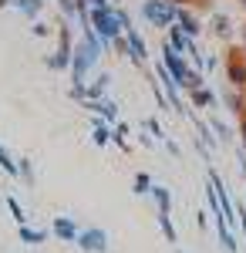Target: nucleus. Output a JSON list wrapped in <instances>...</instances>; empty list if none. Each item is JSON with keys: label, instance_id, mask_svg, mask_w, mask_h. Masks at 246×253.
I'll use <instances>...</instances> for the list:
<instances>
[{"label": "nucleus", "instance_id": "f257e3e1", "mask_svg": "<svg viewBox=\"0 0 246 253\" xmlns=\"http://www.w3.org/2000/svg\"><path fill=\"white\" fill-rule=\"evenodd\" d=\"M88 17H91V27L98 31V38L105 41V44H112L118 34H125V31H122V20L115 17L112 7H95V10H91Z\"/></svg>", "mask_w": 246, "mask_h": 253}, {"label": "nucleus", "instance_id": "f03ea898", "mask_svg": "<svg viewBox=\"0 0 246 253\" xmlns=\"http://www.w3.org/2000/svg\"><path fill=\"white\" fill-rule=\"evenodd\" d=\"M142 14H145L149 24H155V27L162 31V27H169V24L179 20V7H175L172 0H145V3H142Z\"/></svg>", "mask_w": 246, "mask_h": 253}, {"label": "nucleus", "instance_id": "7ed1b4c3", "mask_svg": "<svg viewBox=\"0 0 246 253\" xmlns=\"http://www.w3.org/2000/svg\"><path fill=\"white\" fill-rule=\"evenodd\" d=\"M78 247L88 253H108V233L105 230H81L78 233Z\"/></svg>", "mask_w": 246, "mask_h": 253}, {"label": "nucleus", "instance_id": "20e7f679", "mask_svg": "<svg viewBox=\"0 0 246 253\" xmlns=\"http://www.w3.org/2000/svg\"><path fill=\"white\" fill-rule=\"evenodd\" d=\"M229 81H233V84H246V58H243V51H233V54H229Z\"/></svg>", "mask_w": 246, "mask_h": 253}, {"label": "nucleus", "instance_id": "39448f33", "mask_svg": "<svg viewBox=\"0 0 246 253\" xmlns=\"http://www.w3.org/2000/svg\"><path fill=\"white\" fill-rule=\"evenodd\" d=\"M84 108H91L95 115H101L108 125H115V122H118V105H115V101H105V98H101V101H88Z\"/></svg>", "mask_w": 246, "mask_h": 253}, {"label": "nucleus", "instance_id": "423d86ee", "mask_svg": "<svg viewBox=\"0 0 246 253\" xmlns=\"http://www.w3.org/2000/svg\"><path fill=\"white\" fill-rule=\"evenodd\" d=\"M125 38H128V47H132V58H135V64H142V61L149 58V47H145L142 34H138V31H125Z\"/></svg>", "mask_w": 246, "mask_h": 253}, {"label": "nucleus", "instance_id": "0eeeda50", "mask_svg": "<svg viewBox=\"0 0 246 253\" xmlns=\"http://www.w3.org/2000/svg\"><path fill=\"white\" fill-rule=\"evenodd\" d=\"M169 44L175 47V51H182V54L189 51V44H192V38L179 27V20H175V27H169Z\"/></svg>", "mask_w": 246, "mask_h": 253}, {"label": "nucleus", "instance_id": "6e6552de", "mask_svg": "<svg viewBox=\"0 0 246 253\" xmlns=\"http://www.w3.org/2000/svg\"><path fill=\"white\" fill-rule=\"evenodd\" d=\"M108 84H112V75H98V78H95V84H88V88H84L88 101H101V95L108 91Z\"/></svg>", "mask_w": 246, "mask_h": 253}, {"label": "nucleus", "instance_id": "1a4fd4ad", "mask_svg": "<svg viewBox=\"0 0 246 253\" xmlns=\"http://www.w3.org/2000/svg\"><path fill=\"white\" fill-rule=\"evenodd\" d=\"M179 27H182V31L189 34V38H196V34L203 31L199 17H196V14H189V10H182V7H179Z\"/></svg>", "mask_w": 246, "mask_h": 253}, {"label": "nucleus", "instance_id": "9d476101", "mask_svg": "<svg viewBox=\"0 0 246 253\" xmlns=\"http://www.w3.org/2000/svg\"><path fill=\"white\" fill-rule=\"evenodd\" d=\"M152 199H155L159 213H172V193L165 186H152Z\"/></svg>", "mask_w": 246, "mask_h": 253}, {"label": "nucleus", "instance_id": "9b49d317", "mask_svg": "<svg viewBox=\"0 0 246 253\" xmlns=\"http://www.w3.org/2000/svg\"><path fill=\"white\" fill-rule=\"evenodd\" d=\"M189 101L196 108H206V105H216V95L209 88H196V91H189Z\"/></svg>", "mask_w": 246, "mask_h": 253}, {"label": "nucleus", "instance_id": "f8f14e48", "mask_svg": "<svg viewBox=\"0 0 246 253\" xmlns=\"http://www.w3.org/2000/svg\"><path fill=\"white\" fill-rule=\"evenodd\" d=\"M54 233L61 236V240H78V230H75V223H71V219H57V223H54Z\"/></svg>", "mask_w": 246, "mask_h": 253}, {"label": "nucleus", "instance_id": "ddd939ff", "mask_svg": "<svg viewBox=\"0 0 246 253\" xmlns=\"http://www.w3.org/2000/svg\"><path fill=\"white\" fill-rule=\"evenodd\" d=\"M179 88L196 91V88H206V81H203V75H199V71H186V78H182V84H179Z\"/></svg>", "mask_w": 246, "mask_h": 253}, {"label": "nucleus", "instance_id": "4468645a", "mask_svg": "<svg viewBox=\"0 0 246 253\" xmlns=\"http://www.w3.org/2000/svg\"><path fill=\"white\" fill-rule=\"evenodd\" d=\"M152 186H155V182H152V175H149V172H138V175H135V193H138V196L152 193Z\"/></svg>", "mask_w": 246, "mask_h": 253}, {"label": "nucleus", "instance_id": "2eb2a0df", "mask_svg": "<svg viewBox=\"0 0 246 253\" xmlns=\"http://www.w3.org/2000/svg\"><path fill=\"white\" fill-rule=\"evenodd\" d=\"M212 27H216V34H219V38H229V34H233L226 14H216V17H212Z\"/></svg>", "mask_w": 246, "mask_h": 253}, {"label": "nucleus", "instance_id": "dca6fc26", "mask_svg": "<svg viewBox=\"0 0 246 253\" xmlns=\"http://www.w3.org/2000/svg\"><path fill=\"white\" fill-rule=\"evenodd\" d=\"M159 226H162V233H165V240L169 243H175L179 236H175V226H172V219H169V213H159Z\"/></svg>", "mask_w": 246, "mask_h": 253}, {"label": "nucleus", "instance_id": "f3484780", "mask_svg": "<svg viewBox=\"0 0 246 253\" xmlns=\"http://www.w3.org/2000/svg\"><path fill=\"white\" fill-rule=\"evenodd\" d=\"M219 230V240H223V247H226L229 253H236V240H233V233H229V226H216Z\"/></svg>", "mask_w": 246, "mask_h": 253}, {"label": "nucleus", "instance_id": "a211bd4d", "mask_svg": "<svg viewBox=\"0 0 246 253\" xmlns=\"http://www.w3.org/2000/svg\"><path fill=\"white\" fill-rule=\"evenodd\" d=\"M108 47H115V51H118V54H125V58H132V47H128V38H122V34H118V38H115L112 44H108Z\"/></svg>", "mask_w": 246, "mask_h": 253}, {"label": "nucleus", "instance_id": "6ab92c4d", "mask_svg": "<svg viewBox=\"0 0 246 253\" xmlns=\"http://www.w3.org/2000/svg\"><path fill=\"white\" fill-rule=\"evenodd\" d=\"M209 132H216V135L223 138V142H229V138H233V135H229V128H226V125H223V122H216V118L209 122Z\"/></svg>", "mask_w": 246, "mask_h": 253}, {"label": "nucleus", "instance_id": "aec40b11", "mask_svg": "<svg viewBox=\"0 0 246 253\" xmlns=\"http://www.w3.org/2000/svg\"><path fill=\"white\" fill-rule=\"evenodd\" d=\"M115 17L122 20V31H135V27H132V17H128V14H125L122 7H115Z\"/></svg>", "mask_w": 246, "mask_h": 253}, {"label": "nucleus", "instance_id": "412c9836", "mask_svg": "<svg viewBox=\"0 0 246 253\" xmlns=\"http://www.w3.org/2000/svg\"><path fill=\"white\" fill-rule=\"evenodd\" d=\"M145 128H149V132H152L155 138H165V132H162V125H159L155 118H145Z\"/></svg>", "mask_w": 246, "mask_h": 253}, {"label": "nucleus", "instance_id": "4be33fe9", "mask_svg": "<svg viewBox=\"0 0 246 253\" xmlns=\"http://www.w3.org/2000/svg\"><path fill=\"white\" fill-rule=\"evenodd\" d=\"M20 236H24L27 243H41V240H44V233H41V230H20Z\"/></svg>", "mask_w": 246, "mask_h": 253}, {"label": "nucleus", "instance_id": "5701e85b", "mask_svg": "<svg viewBox=\"0 0 246 253\" xmlns=\"http://www.w3.org/2000/svg\"><path fill=\"white\" fill-rule=\"evenodd\" d=\"M226 105L236 112V115H243V101H240V95H226Z\"/></svg>", "mask_w": 246, "mask_h": 253}, {"label": "nucleus", "instance_id": "b1692460", "mask_svg": "<svg viewBox=\"0 0 246 253\" xmlns=\"http://www.w3.org/2000/svg\"><path fill=\"white\" fill-rule=\"evenodd\" d=\"M240 135H243V149H246V115H243V125H240Z\"/></svg>", "mask_w": 246, "mask_h": 253}, {"label": "nucleus", "instance_id": "393cba45", "mask_svg": "<svg viewBox=\"0 0 246 253\" xmlns=\"http://www.w3.org/2000/svg\"><path fill=\"white\" fill-rule=\"evenodd\" d=\"M88 3H95V7H108V0H88Z\"/></svg>", "mask_w": 246, "mask_h": 253}, {"label": "nucleus", "instance_id": "a878e982", "mask_svg": "<svg viewBox=\"0 0 246 253\" xmlns=\"http://www.w3.org/2000/svg\"><path fill=\"white\" fill-rule=\"evenodd\" d=\"M240 3H243V7H246V0H240Z\"/></svg>", "mask_w": 246, "mask_h": 253}]
</instances>
